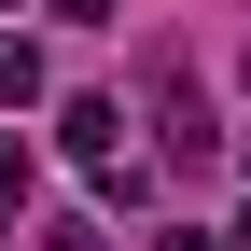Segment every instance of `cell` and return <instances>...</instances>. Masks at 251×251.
Segmentation results:
<instances>
[{"instance_id":"obj_2","label":"cell","mask_w":251,"mask_h":251,"mask_svg":"<svg viewBox=\"0 0 251 251\" xmlns=\"http://www.w3.org/2000/svg\"><path fill=\"white\" fill-rule=\"evenodd\" d=\"M42 98V42H14V28H0V112H28Z\"/></svg>"},{"instance_id":"obj_3","label":"cell","mask_w":251,"mask_h":251,"mask_svg":"<svg viewBox=\"0 0 251 251\" xmlns=\"http://www.w3.org/2000/svg\"><path fill=\"white\" fill-rule=\"evenodd\" d=\"M14 196H28V140L0 126V224H14Z\"/></svg>"},{"instance_id":"obj_1","label":"cell","mask_w":251,"mask_h":251,"mask_svg":"<svg viewBox=\"0 0 251 251\" xmlns=\"http://www.w3.org/2000/svg\"><path fill=\"white\" fill-rule=\"evenodd\" d=\"M56 140H70V153H84L98 181L126 168V112H112V98H70V112H56Z\"/></svg>"},{"instance_id":"obj_4","label":"cell","mask_w":251,"mask_h":251,"mask_svg":"<svg viewBox=\"0 0 251 251\" xmlns=\"http://www.w3.org/2000/svg\"><path fill=\"white\" fill-rule=\"evenodd\" d=\"M153 251H224V237H209V224H168V237H153Z\"/></svg>"},{"instance_id":"obj_7","label":"cell","mask_w":251,"mask_h":251,"mask_svg":"<svg viewBox=\"0 0 251 251\" xmlns=\"http://www.w3.org/2000/svg\"><path fill=\"white\" fill-rule=\"evenodd\" d=\"M0 14H14V0H0Z\"/></svg>"},{"instance_id":"obj_6","label":"cell","mask_w":251,"mask_h":251,"mask_svg":"<svg viewBox=\"0 0 251 251\" xmlns=\"http://www.w3.org/2000/svg\"><path fill=\"white\" fill-rule=\"evenodd\" d=\"M224 237H237V251H251V209H237V224H224Z\"/></svg>"},{"instance_id":"obj_5","label":"cell","mask_w":251,"mask_h":251,"mask_svg":"<svg viewBox=\"0 0 251 251\" xmlns=\"http://www.w3.org/2000/svg\"><path fill=\"white\" fill-rule=\"evenodd\" d=\"M42 251H98V224H56V237H42Z\"/></svg>"}]
</instances>
